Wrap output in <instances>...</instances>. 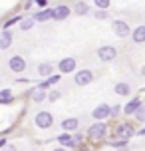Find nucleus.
<instances>
[{
  "label": "nucleus",
  "mask_w": 145,
  "mask_h": 151,
  "mask_svg": "<svg viewBox=\"0 0 145 151\" xmlns=\"http://www.w3.org/2000/svg\"><path fill=\"white\" fill-rule=\"evenodd\" d=\"M107 131H109V125L107 123H103V121H93L92 125L88 127V131H85V139L92 141V143L101 141V139H106Z\"/></svg>",
  "instance_id": "nucleus-1"
},
{
  "label": "nucleus",
  "mask_w": 145,
  "mask_h": 151,
  "mask_svg": "<svg viewBox=\"0 0 145 151\" xmlns=\"http://www.w3.org/2000/svg\"><path fill=\"white\" fill-rule=\"evenodd\" d=\"M133 135H137V129L131 121H121V123H115L113 127V137L117 139H127L129 141Z\"/></svg>",
  "instance_id": "nucleus-2"
},
{
  "label": "nucleus",
  "mask_w": 145,
  "mask_h": 151,
  "mask_svg": "<svg viewBox=\"0 0 145 151\" xmlns=\"http://www.w3.org/2000/svg\"><path fill=\"white\" fill-rule=\"evenodd\" d=\"M34 123H36V127L40 129H50L54 125V115L52 111H46V109H42L34 115Z\"/></svg>",
  "instance_id": "nucleus-3"
},
{
  "label": "nucleus",
  "mask_w": 145,
  "mask_h": 151,
  "mask_svg": "<svg viewBox=\"0 0 145 151\" xmlns=\"http://www.w3.org/2000/svg\"><path fill=\"white\" fill-rule=\"evenodd\" d=\"M111 30H113V34L117 38L125 40V38H131V30H133V28H131L125 20H113V22H111Z\"/></svg>",
  "instance_id": "nucleus-4"
},
{
  "label": "nucleus",
  "mask_w": 145,
  "mask_h": 151,
  "mask_svg": "<svg viewBox=\"0 0 145 151\" xmlns=\"http://www.w3.org/2000/svg\"><path fill=\"white\" fill-rule=\"evenodd\" d=\"M98 60L106 62V64H109V62L117 60V48L115 46H99L98 48Z\"/></svg>",
  "instance_id": "nucleus-5"
},
{
  "label": "nucleus",
  "mask_w": 145,
  "mask_h": 151,
  "mask_svg": "<svg viewBox=\"0 0 145 151\" xmlns=\"http://www.w3.org/2000/svg\"><path fill=\"white\" fill-rule=\"evenodd\" d=\"M93 80H95V74H93L92 70H78L76 76H74V83H76V86H80V88L90 86Z\"/></svg>",
  "instance_id": "nucleus-6"
},
{
  "label": "nucleus",
  "mask_w": 145,
  "mask_h": 151,
  "mask_svg": "<svg viewBox=\"0 0 145 151\" xmlns=\"http://www.w3.org/2000/svg\"><path fill=\"white\" fill-rule=\"evenodd\" d=\"M78 70V60L76 58H62L58 62V72L62 76H68V74H76Z\"/></svg>",
  "instance_id": "nucleus-7"
},
{
  "label": "nucleus",
  "mask_w": 145,
  "mask_h": 151,
  "mask_svg": "<svg viewBox=\"0 0 145 151\" xmlns=\"http://www.w3.org/2000/svg\"><path fill=\"white\" fill-rule=\"evenodd\" d=\"M28 68V62L24 56H12V58H8V70L10 72H14V74H22L26 72Z\"/></svg>",
  "instance_id": "nucleus-8"
},
{
  "label": "nucleus",
  "mask_w": 145,
  "mask_h": 151,
  "mask_svg": "<svg viewBox=\"0 0 145 151\" xmlns=\"http://www.w3.org/2000/svg\"><path fill=\"white\" fill-rule=\"evenodd\" d=\"M109 113H111V106L109 104H99V106L93 107L92 117H93V121H106V119H109Z\"/></svg>",
  "instance_id": "nucleus-9"
},
{
  "label": "nucleus",
  "mask_w": 145,
  "mask_h": 151,
  "mask_svg": "<svg viewBox=\"0 0 145 151\" xmlns=\"http://www.w3.org/2000/svg\"><path fill=\"white\" fill-rule=\"evenodd\" d=\"M70 14H74V10H72L68 4H58V6L54 8V20H58V22L68 20Z\"/></svg>",
  "instance_id": "nucleus-10"
},
{
  "label": "nucleus",
  "mask_w": 145,
  "mask_h": 151,
  "mask_svg": "<svg viewBox=\"0 0 145 151\" xmlns=\"http://www.w3.org/2000/svg\"><path fill=\"white\" fill-rule=\"evenodd\" d=\"M56 141H58L62 147H66V149H74V147H78L76 141H74V133H68V131H62L60 135L56 137Z\"/></svg>",
  "instance_id": "nucleus-11"
},
{
  "label": "nucleus",
  "mask_w": 145,
  "mask_h": 151,
  "mask_svg": "<svg viewBox=\"0 0 145 151\" xmlns=\"http://www.w3.org/2000/svg\"><path fill=\"white\" fill-rule=\"evenodd\" d=\"M48 91L50 90H44V88H40V86L32 88L30 90V101H34V104H42L44 99H48Z\"/></svg>",
  "instance_id": "nucleus-12"
},
{
  "label": "nucleus",
  "mask_w": 145,
  "mask_h": 151,
  "mask_svg": "<svg viewBox=\"0 0 145 151\" xmlns=\"http://www.w3.org/2000/svg\"><path fill=\"white\" fill-rule=\"evenodd\" d=\"M143 101H141V98H131L125 106H123V115L125 117H133V113L137 111V107L141 106Z\"/></svg>",
  "instance_id": "nucleus-13"
},
{
  "label": "nucleus",
  "mask_w": 145,
  "mask_h": 151,
  "mask_svg": "<svg viewBox=\"0 0 145 151\" xmlns=\"http://www.w3.org/2000/svg\"><path fill=\"white\" fill-rule=\"evenodd\" d=\"M32 16L36 22H50V20H54V8H40V12H34Z\"/></svg>",
  "instance_id": "nucleus-14"
},
{
  "label": "nucleus",
  "mask_w": 145,
  "mask_h": 151,
  "mask_svg": "<svg viewBox=\"0 0 145 151\" xmlns=\"http://www.w3.org/2000/svg\"><path fill=\"white\" fill-rule=\"evenodd\" d=\"M62 131H68V133H74L80 129V119L78 117H66V119H62Z\"/></svg>",
  "instance_id": "nucleus-15"
},
{
  "label": "nucleus",
  "mask_w": 145,
  "mask_h": 151,
  "mask_svg": "<svg viewBox=\"0 0 145 151\" xmlns=\"http://www.w3.org/2000/svg\"><path fill=\"white\" fill-rule=\"evenodd\" d=\"M54 64H50V62H42V64H38V68H36V72H38L40 80H46V78H50V76L54 74Z\"/></svg>",
  "instance_id": "nucleus-16"
},
{
  "label": "nucleus",
  "mask_w": 145,
  "mask_h": 151,
  "mask_svg": "<svg viewBox=\"0 0 145 151\" xmlns=\"http://www.w3.org/2000/svg\"><path fill=\"white\" fill-rule=\"evenodd\" d=\"M72 10H74L76 16H88L90 12H92V6H90V2H85V0H78Z\"/></svg>",
  "instance_id": "nucleus-17"
},
{
  "label": "nucleus",
  "mask_w": 145,
  "mask_h": 151,
  "mask_svg": "<svg viewBox=\"0 0 145 151\" xmlns=\"http://www.w3.org/2000/svg\"><path fill=\"white\" fill-rule=\"evenodd\" d=\"M14 44V36L10 30H0V50H8Z\"/></svg>",
  "instance_id": "nucleus-18"
},
{
  "label": "nucleus",
  "mask_w": 145,
  "mask_h": 151,
  "mask_svg": "<svg viewBox=\"0 0 145 151\" xmlns=\"http://www.w3.org/2000/svg\"><path fill=\"white\" fill-rule=\"evenodd\" d=\"M113 91L117 96H121V98H129L131 96V86L127 82H117L113 86Z\"/></svg>",
  "instance_id": "nucleus-19"
},
{
  "label": "nucleus",
  "mask_w": 145,
  "mask_h": 151,
  "mask_svg": "<svg viewBox=\"0 0 145 151\" xmlns=\"http://www.w3.org/2000/svg\"><path fill=\"white\" fill-rule=\"evenodd\" d=\"M131 40H133L135 44H143L145 42V24L135 26V28L131 30Z\"/></svg>",
  "instance_id": "nucleus-20"
},
{
  "label": "nucleus",
  "mask_w": 145,
  "mask_h": 151,
  "mask_svg": "<svg viewBox=\"0 0 145 151\" xmlns=\"http://www.w3.org/2000/svg\"><path fill=\"white\" fill-rule=\"evenodd\" d=\"M36 24H38V22L34 20V16H24L22 20H20V24H18V28H20L22 32H28V30H32Z\"/></svg>",
  "instance_id": "nucleus-21"
},
{
  "label": "nucleus",
  "mask_w": 145,
  "mask_h": 151,
  "mask_svg": "<svg viewBox=\"0 0 145 151\" xmlns=\"http://www.w3.org/2000/svg\"><path fill=\"white\" fill-rule=\"evenodd\" d=\"M22 18H24L22 14H14V16H10L8 20H4V24H2V30H10L12 26L20 24V20H22Z\"/></svg>",
  "instance_id": "nucleus-22"
},
{
  "label": "nucleus",
  "mask_w": 145,
  "mask_h": 151,
  "mask_svg": "<svg viewBox=\"0 0 145 151\" xmlns=\"http://www.w3.org/2000/svg\"><path fill=\"white\" fill-rule=\"evenodd\" d=\"M106 145L115 147V149H121V147H127V145H129V141H127V139H117V137H113V139H107Z\"/></svg>",
  "instance_id": "nucleus-23"
},
{
  "label": "nucleus",
  "mask_w": 145,
  "mask_h": 151,
  "mask_svg": "<svg viewBox=\"0 0 145 151\" xmlns=\"http://www.w3.org/2000/svg\"><path fill=\"white\" fill-rule=\"evenodd\" d=\"M133 119L137 121V123H145V104H141L137 107V111L133 113Z\"/></svg>",
  "instance_id": "nucleus-24"
},
{
  "label": "nucleus",
  "mask_w": 145,
  "mask_h": 151,
  "mask_svg": "<svg viewBox=\"0 0 145 151\" xmlns=\"http://www.w3.org/2000/svg\"><path fill=\"white\" fill-rule=\"evenodd\" d=\"M119 115H123V106H119V104L111 106V113H109V119H115V117H119Z\"/></svg>",
  "instance_id": "nucleus-25"
},
{
  "label": "nucleus",
  "mask_w": 145,
  "mask_h": 151,
  "mask_svg": "<svg viewBox=\"0 0 145 151\" xmlns=\"http://www.w3.org/2000/svg\"><path fill=\"white\" fill-rule=\"evenodd\" d=\"M93 6L99 8V10H107V8L111 6V0H92Z\"/></svg>",
  "instance_id": "nucleus-26"
},
{
  "label": "nucleus",
  "mask_w": 145,
  "mask_h": 151,
  "mask_svg": "<svg viewBox=\"0 0 145 151\" xmlns=\"http://www.w3.org/2000/svg\"><path fill=\"white\" fill-rule=\"evenodd\" d=\"M92 14L95 20H107L109 18V12L107 10H99V8H95V12H92Z\"/></svg>",
  "instance_id": "nucleus-27"
},
{
  "label": "nucleus",
  "mask_w": 145,
  "mask_h": 151,
  "mask_svg": "<svg viewBox=\"0 0 145 151\" xmlns=\"http://www.w3.org/2000/svg\"><path fill=\"white\" fill-rule=\"evenodd\" d=\"M62 80V74H52L50 76V78H46V80H44V82L48 83V86H50V88H52V86H56V83L60 82Z\"/></svg>",
  "instance_id": "nucleus-28"
},
{
  "label": "nucleus",
  "mask_w": 145,
  "mask_h": 151,
  "mask_svg": "<svg viewBox=\"0 0 145 151\" xmlns=\"http://www.w3.org/2000/svg\"><path fill=\"white\" fill-rule=\"evenodd\" d=\"M60 98H62V91H58V90H50L48 91V99H50V101H58Z\"/></svg>",
  "instance_id": "nucleus-29"
},
{
  "label": "nucleus",
  "mask_w": 145,
  "mask_h": 151,
  "mask_svg": "<svg viewBox=\"0 0 145 151\" xmlns=\"http://www.w3.org/2000/svg\"><path fill=\"white\" fill-rule=\"evenodd\" d=\"M74 141H76L78 147H82V143H84V135H82L80 131H74Z\"/></svg>",
  "instance_id": "nucleus-30"
},
{
  "label": "nucleus",
  "mask_w": 145,
  "mask_h": 151,
  "mask_svg": "<svg viewBox=\"0 0 145 151\" xmlns=\"http://www.w3.org/2000/svg\"><path fill=\"white\" fill-rule=\"evenodd\" d=\"M32 6H34V0H24L22 2V10H32Z\"/></svg>",
  "instance_id": "nucleus-31"
},
{
  "label": "nucleus",
  "mask_w": 145,
  "mask_h": 151,
  "mask_svg": "<svg viewBox=\"0 0 145 151\" xmlns=\"http://www.w3.org/2000/svg\"><path fill=\"white\" fill-rule=\"evenodd\" d=\"M48 2H50V0H34V4L40 6V8H48Z\"/></svg>",
  "instance_id": "nucleus-32"
},
{
  "label": "nucleus",
  "mask_w": 145,
  "mask_h": 151,
  "mask_svg": "<svg viewBox=\"0 0 145 151\" xmlns=\"http://www.w3.org/2000/svg\"><path fill=\"white\" fill-rule=\"evenodd\" d=\"M6 145H8V139L6 137H0V149H4Z\"/></svg>",
  "instance_id": "nucleus-33"
},
{
  "label": "nucleus",
  "mask_w": 145,
  "mask_h": 151,
  "mask_svg": "<svg viewBox=\"0 0 145 151\" xmlns=\"http://www.w3.org/2000/svg\"><path fill=\"white\" fill-rule=\"evenodd\" d=\"M2 151H16V147H14V145H10V143H8V145H6V147H4Z\"/></svg>",
  "instance_id": "nucleus-34"
},
{
  "label": "nucleus",
  "mask_w": 145,
  "mask_h": 151,
  "mask_svg": "<svg viewBox=\"0 0 145 151\" xmlns=\"http://www.w3.org/2000/svg\"><path fill=\"white\" fill-rule=\"evenodd\" d=\"M16 82H18V83H28V82H30V80H28V78H18Z\"/></svg>",
  "instance_id": "nucleus-35"
},
{
  "label": "nucleus",
  "mask_w": 145,
  "mask_h": 151,
  "mask_svg": "<svg viewBox=\"0 0 145 151\" xmlns=\"http://www.w3.org/2000/svg\"><path fill=\"white\" fill-rule=\"evenodd\" d=\"M137 135H145V125L141 129H137Z\"/></svg>",
  "instance_id": "nucleus-36"
},
{
  "label": "nucleus",
  "mask_w": 145,
  "mask_h": 151,
  "mask_svg": "<svg viewBox=\"0 0 145 151\" xmlns=\"http://www.w3.org/2000/svg\"><path fill=\"white\" fill-rule=\"evenodd\" d=\"M52 151H68V149H66V147H62V145H60V147H56V149H52Z\"/></svg>",
  "instance_id": "nucleus-37"
},
{
  "label": "nucleus",
  "mask_w": 145,
  "mask_h": 151,
  "mask_svg": "<svg viewBox=\"0 0 145 151\" xmlns=\"http://www.w3.org/2000/svg\"><path fill=\"white\" fill-rule=\"evenodd\" d=\"M141 76L145 78V66H141Z\"/></svg>",
  "instance_id": "nucleus-38"
},
{
  "label": "nucleus",
  "mask_w": 145,
  "mask_h": 151,
  "mask_svg": "<svg viewBox=\"0 0 145 151\" xmlns=\"http://www.w3.org/2000/svg\"><path fill=\"white\" fill-rule=\"evenodd\" d=\"M20 2H24V0H20Z\"/></svg>",
  "instance_id": "nucleus-39"
}]
</instances>
